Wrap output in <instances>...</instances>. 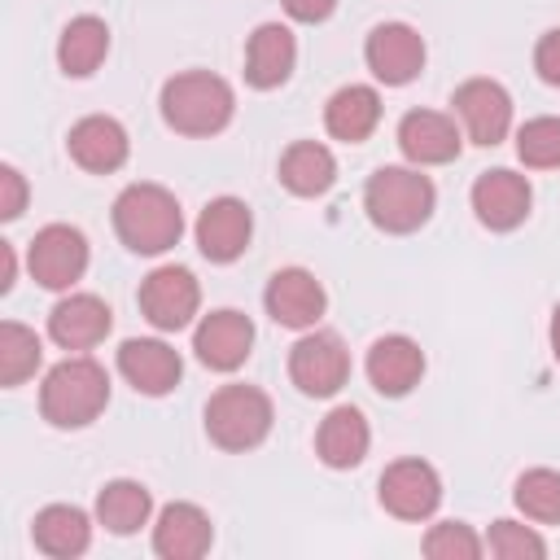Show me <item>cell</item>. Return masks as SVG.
Segmentation results:
<instances>
[{"label":"cell","mask_w":560,"mask_h":560,"mask_svg":"<svg viewBox=\"0 0 560 560\" xmlns=\"http://www.w3.org/2000/svg\"><path fill=\"white\" fill-rule=\"evenodd\" d=\"M162 122L179 136H219L236 114V92L210 70H179L162 83Z\"/></svg>","instance_id":"obj_1"},{"label":"cell","mask_w":560,"mask_h":560,"mask_svg":"<svg viewBox=\"0 0 560 560\" xmlns=\"http://www.w3.org/2000/svg\"><path fill=\"white\" fill-rule=\"evenodd\" d=\"M433 206H438V188L429 175H420V166H376L363 184V210L372 228L389 236L420 232L433 219Z\"/></svg>","instance_id":"obj_2"},{"label":"cell","mask_w":560,"mask_h":560,"mask_svg":"<svg viewBox=\"0 0 560 560\" xmlns=\"http://www.w3.org/2000/svg\"><path fill=\"white\" fill-rule=\"evenodd\" d=\"M114 232L131 254H166L184 236V210L162 184H127L114 197Z\"/></svg>","instance_id":"obj_3"},{"label":"cell","mask_w":560,"mask_h":560,"mask_svg":"<svg viewBox=\"0 0 560 560\" xmlns=\"http://www.w3.org/2000/svg\"><path fill=\"white\" fill-rule=\"evenodd\" d=\"M109 402V376L96 359L70 354L57 368H48L39 385V411L52 429H88Z\"/></svg>","instance_id":"obj_4"},{"label":"cell","mask_w":560,"mask_h":560,"mask_svg":"<svg viewBox=\"0 0 560 560\" xmlns=\"http://www.w3.org/2000/svg\"><path fill=\"white\" fill-rule=\"evenodd\" d=\"M271 398L258 385H223L206 402V438L219 451H254L271 433Z\"/></svg>","instance_id":"obj_5"},{"label":"cell","mask_w":560,"mask_h":560,"mask_svg":"<svg viewBox=\"0 0 560 560\" xmlns=\"http://www.w3.org/2000/svg\"><path fill=\"white\" fill-rule=\"evenodd\" d=\"M289 381L306 398H332L350 381V350L328 328H306L289 350Z\"/></svg>","instance_id":"obj_6"},{"label":"cell","mask_w":560,"mask_h":560,"mask_svg":"<svg viewBox=\"0 0 560 560\" xmlns=\"http://www.w3.org/2000/svg\"><path fill=\"white\" fill-rule=\"evenodd\" d=\"M136 302H140V315H144L158 332H179V328L192 324V315H197V306H201V284H197V276H192L188 267L166 262V267H153V271L140 280Z\"/></svg>","instance_id":"obj_7"},{"label":"cell","mask_w":560,"mask_h":560,"mask_svg":"<svg viewBox=\"0 0 560 560\" xmlns=\"http://www.w3.org/2000/svg\"><path fill=\"white\" fill-rule=\"evenodd\" d=\"M26 267H31L35 284L61 293L74 280H83V271H88V236L70 223H48L35 232V241L26 249Z\"/></svg>","instance_id":"obj_8"},{"label":"cell","mask_w":560,"mask_h":560,"mask_svg":"<svg viewBox=\"0 0 560 560\" xmlns=\"http://www.w3.org/2000/svg\"><path fill=\"white\" fill-rule=\"evenodd\" d=\"M376 499L398 521H429L442 503V477L429 459H394L381 472Z\"/></svg>","instance_id":"obj_9"},{"label":"cell","mask_w":560,"mask_h":560,"mask_svg":"<svg viewBox=\"0 0 560 560\" xmlns=\"http://www.w3.org/2000/svg\"><path fill=\"white\" fill-rule=\"evenodd\" d=\"M451 105H455V118H459L464 136L481 149L499 144L512 127V96L499 79H464L455 88Z\"/></svg>","instance_id":"obj_10"},{"label":"cell","mask_w":560,"mask_h":560,"mask_svg":"<svg viewBox=\"0 0 560 560\" xmlns=\"http://www.w3.org/2000/svg\"><path fill=\"white\" fill-rule=\"evenodd\" d=\"M363 61L385 88H402L424 70V39L407 22H381L363 39Z\"/></svg>","instance_id":"obj_11"},{"label":"cell","mask_w":560,"mask_h":560,"mask_svg":"<svg viewBox=\"0 0 560 560\" xmlns=\"http://www.w3.org/2000/svg\"><path fill=\"white\" fill-rule=\"evenodd\" d=\"M262 306L267 315L280 324V328H293V332H306L324 319L328 311V293L324 284L306 271V267H280L267 289H262Z\"/></svg>","instance_id":"obj_12"},{"label":"cell","mask_w":560,"mask_h":560,"mask_svg":"<svg viewBox=\"0 0 560 560\" xmlns=\"http://www.w3.org/2000/svg\"><path fill=\"white\" fill-rule=\"evenodd\" d=\"M529 206H534V188L525 175L508 171V166H494V171H481L472 179V214L481 228L490 232H512L529 219Z\"/></svg>","instance_id":"obj_13"},{"label":"cell","mask_w":560,"mask_h":560,"mask_svg":"<svg viewBox=\"0 0 560 560\" xmlns=\"http://www.w3.org/2000/svg\"><path fill=\"white\" fill-rule=\"evenodd\" d=\"M118 372L136 394L162 398L179 385L184 376V359L175 346H166L162 337H127L118 346Z\"/></svg>","instance_id":"obj_14"},{"label":"cell","mask_w":560,"mask_h":560,"mask_svg":"<svg viewBox=\"0 0 560 560\" xmlns=\"http://www.w3.org/2000/svg\"><path fill=\"white\" fill-rule=\"evenodd\" d=\"M197 249L210 262H236L249 249L254 236V214L241 197H214L206 201V210L197 214Z\"/></svg>","instance_id":"obj_15"},{"label":"cell","mask_w":560,"mask_h":560,"mask_svg":"<svg viewBox=\"0 0 560 560\" xmlns=\"http://www.w3.org/2000/svg\"><path fill=\"white\" fill-rule=\"evenodd\" d=\"M192 350H197V359L210 372H236L249 359V350H254V324H249V315H241L232 306L201 315V324L192 328Z\"/></svg>","instance_id":"obj_16"},{"label":"cell","mask_w":560,"mask_h":560,"mask_svg":"<svg viewBox=\"0 0 560 560\" xmlns=\"http://www.w3.org/2000/svg\"><path fill=\"white\" fill-rule=\"evenodd\" d=\"M459 127L451 114H438V109H407L398 118V149L411 166H446L459 158Z\"/></svg>","instance_id":"obj_17"},{"label":"cell","mask_w":560,"mask_h":560,"mask_svg":"<svg viewBox=\"0 0 560 560\" xmlns=\"http://www.w3.org/2000/svg\"><path fill=\"white\" fill-rule=\"evenodd\" d=\"M363 372L372 381L376 394L385 398H402L420 385L424 376V350L407 337V332H385L368 346V359H363Z\"/></svg>","instance_id":"obj_18"},{"label":"cell","mask_w":560,"mask_h":560,"mask_svg":"<svg viewBox=\"0 0 560 560\" xmlns=\"http://www.w3.org/2000/svg\"><path fill=\"white\" fill-rule=\"evenodd\" d=\"M66 149H70L74 166H83V171H92V175H109V171H118V166L127 162L131 140H127V127H122L118 118H109V114H88V118H79V122L70 127Z\"/></svg>","instance_id":"obj_19"},{"label":"cell","mask_w":560,"mask_h":560,"mask_svg":"<svg viewBox=\"0 0 560 560\" xmlns=\"http://www.w3.org/2000/svg\"><path fill=\"white\" fill-rule=\"evenodd\" d=\"M109 328H114V311L96 293H66L48 311V337L61 350H92L109 337Z\"/></svg>","instance_id":"obj_20"},{"label":"cell","mask_w":560,"mask_h":560,"mask_svg":"<svg viewBox=\"0 0 560 560\" xmlns=\"http://www.w3.org/2000/svg\"><path fill=\"white\" fill-rule=\"evenodd\" d=\"M210 542H214V525L197 503L175 499L153 521V551L162 560H197L210 551Z\"/></svg>","instance_id":"obj_21"},{"label":"cell","mask_w":560,"mask_h":560,"mask_svg":"<svg viewBox=\"0 0 560 560\" xmlns=\"http://www.w3.org/2000/svg\"><path fill=\"white\" fill-rule=\"evenodd\" d=\"M293 66H298V39H293V31L280 26V22H262L249 35V44H245V83L258 88V92H271L280 83H289Z\"/></svg>","instance_id":"obj_22"},{"label":"cell","mask_w":560,"mask_h":560,"mask_svg":"<svg viewBox=\"0 0 560 560\" xmlns=\"http://www.w3.org/2000/svg\"><path fill=\"white\" fill-rule=\"evenodd\" d=\"M372 446V429L359 407H332L315 429V455L328 468H359Z\"/></svg>","instance_id":"obj_23"},{"label":"cell","mask_w":560,"mask_h":560,"mask_svg":"<svg viewBox=\"0 0 560 560\" xmlns=\"http://www.w3.org/2000/svg\"><path fill=\"white\" fill-rule=\"evenodd\" d=\"M376 122H381V92L368 88V83H346L324 105V127H328L332 140L359 144L376 131Z\"/></svg>","instance_id":"obj_24"},{"label":"cell","mask_w":560,"mask_h":560,"mask_svg":"<svg viewBox=\"0 0 560 560\" xmlns=\"http://www.w3.org/2000/svg\"><path fill=\"white\" fill-rule=\"evenodd\" d=\"M31 538H35V547H39L44 556H52V560H74V556H83L88 542H92V521H88V512L74 508V503H48V508L35 512Z\"/></svg>","instance_id":"obj_25"},{"label":"cell","mask_w":560,"mask_h":560,"mask_svg":"<svg viewBox=\"0 0 560 560\" xmlns=\"http://www.w3.org/2000/svg\"><path fill=\"white\" fill-rule=\"evenodd\" d=\"M280 184L293 197H324L337 184V158L319 140H298L280 153Z\"/></svg>","instance_id":"obj_26"},{"label":"cell","mask_w":560,"mask_h":560,"mask_svg":"<svg viewBox=\"0 0 560 560\" xmlns=\"http://www.w3.org/2000/svg\"><path fill=\"white\" fill-rule=\"evenodd\" d=\"M109 57V26L96 18V13H79L61 26V39H57V66L70 74V79H88L96 74V66Z\"/></svg>","instance_id":"obj_27"},{"label":"cell","mask_w":560,"mask_h":560,"mask_svg":"<svg viewBox=\"0 0 560 560\" xmlns=\"http://www.w3.org/2000/svg\"><path fill=\"white\" fill-rule=\"evenodd\" d=\"M149 516H153L149 486H140L131 477H118V481H105L101 486V494H96V525H105L109 534L127 538L140 525H149Z\"/></svg>","instance_id":"obj_28"},{"label":"cell","mask_w":560,"mask_h":560,"mask_svg":"<svg viewBox=\"0 0 560 560\" xmlns=\"http://www.w3.org/2000/svg\"><path fill=\"white\" fill-rule=\"evenodd\" d=\"M39 359H44L39 337H35L26 324L4 319V324H0V385H4V389L22 385L26 376H35Z\"/></svg>","instance_id":"obj_29"},{"label":"cell","mask_w":560,"mask_h":560,"mask_svg":"<svg viewBox=\"0 0 560 560\" xmlns=\"http://www.w3.org/2000/svg\"><path fill=\"white\" fill-rule=\"evenodd\" d=\"M512 499L529 521L556 525L560 521V472L556 468H525L512 486Z\"/></svg>","instance_id":"obj_30"},{"label":"cell","mask_w":560,"mask_h":560,"mask_svg":"<svg viewBox=\"0 0 560 560\" xmlns=\"http://www.w3.org/2000/svg\"><path fill=\"white\" fill-rule=\"evenodd\" d=\"M516 158L529 171L560 166V118L556 114H538V118L521 122V131H516Z\"/></svg>","instance_id":"obj_31"},{"label":"cell","mask_w":560,"mask_h":560,"mask_svg":"<svg viewBox=\"0 0 560 560\" xmlns=\"http://www.w3.org/2000/svg\"><path fill=\"white\" fill-rule=\"evenodd\" d=\"M486 551V538L472 534L464 521H442L424 534V556L429 560H477Z\"/></svg>","instance_id":"obj_32"},{"label":"cell","mask_w":560,"mask_h":560,"mask_svg":"<svg viewBox=\"0 0 560 560\" xmlns=\"http://www.w3.org/2000/svg\"><path fill=\"white\" fill-rule=\"evenodd\" d=\"M486 551L499 560H538V556H547V542L521 521H494L486 534Z\"/></svg>","instance_id":"obj_33"},{"label":"cell","mask_w":560,"mask_h":560,"mask_svg":"<svg viewBox=\"0 0 560 560\" xmlns=\"http://www.w3.org/2000/svg\"><path fill=\"white\" fill-rule=\"evenodd\" d=\"M534 70L542 83L560 88V26H551L538 44H534Z\"/></svg>","instance_id":"obj_34"},{"label":"cell","mask_w":560,"mask_h":560,"mask_svg":"<svg viewBox=\"0 0 560 560\" xmlns=\"http://www.w3.org/2000/svg\"><path fill=\"white\" fill-rule=\"evenodd\" d=\"M26 210V179L18 166H0V219H18Z\"/></svg>","instance_id":"obj_35"},{"label":"cell","mask_w":560,"mask_h":560,"mask_svg":"<svg viewBox=\"0 0 560 560\" xmlns=\"http://www.w3.org/2000/svg\"><path fill=\"white\" fill-rule=\"evenodd\" d=\"M280 4H284V13H289L293 22H306V26L332 18V9H337V0H280Z\"/></svg>","instance_id":"obj_36"},{"label":"cell","mask_w":560,"mask_h":560,"mask_svg":"<svg viewBox=\"0 0 560 560\" xmlns=\"http://www.w3.org/2000/svg\"><path fill=\"white\" fill-rule=\"evenodd\" d=\"M13 276H18V254L9 241H0V293L13 289Z\"/></svg>","instance_id":"obj_37"},{"label":"cell","mask_w":560,"mask_h":560,"mask_svg":"<svg viewBox=\"0 0 560 560\" xmlns=\"http://www.w3.org/2000/svg\"><path fill=\"white\" fill-rule=\"evenodd\" d=\"M551 354H556V363H560V306H556V315H551Z\"/></svg>","instance_id":"obj_38"}]
</instances>
